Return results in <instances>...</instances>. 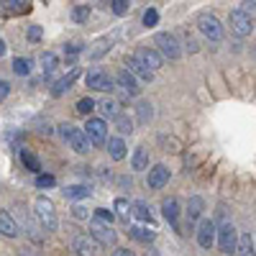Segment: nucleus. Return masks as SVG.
Returning <instances> with one entry per match:
<instances>
[{"label":"nucleus","mask_w":256,"mask_h":256,"mask_svg":"<svg viewBox=\"0 0 256 256\" xmlns=\"http://www.w3.org/2000/svg\"><path fill=\"white\" fill-rule=\"evenodd\" d=\"M54 184H56V180L52 174H38L36 177V187L38 190H46V187H54Z\"/></svg>","instance_id":"nucleus-36"},{"label":"nucleus","mask_w":256,"mask_h":256,"mask_svg":"<svg viewBox=\"0 0 256 256\" xmlns=\"http://www.w3.org/2000/svg\"><path fill=\"white\" fill-rule=\"evenodd\" d=\"M64 198L67 200H82V198H90V190L84 184H72V187L64 190Z\"/></svg>","instance_id":"nucleus-27"},{"label":"nucleus","mask_w":256,"mask_h":256,"mask_svg":"<svg viewBox=\"0 0 256 256\" xmlns=\"http://www.w3.org/2000/svg\"><path fill=\"white\" fill-rule=\"evenodd\" d=\"M90 236L98 241V244H102V246H110V244H116V230L110 228V226H105V223H100V220H95L92 218V223H90Z\"/></svg>","instance_id":"nucleus-9"},{"label":"nucleus","mask_w":256,"mask_h":256,"mask_svg":"<svg viewBox=\"0 0 256 256\" xmlns=\"http://www.w3.org/2000/svg\"><path fill=\"white\" fill-rule=\"evenodd\" d=\"M80 52H82L80 44H70V46H67V54H70V56H74V54H80Z\"/></svg>","instance_id":"nucleus-42"},{"label":"nucleus","mask_w":256,"mask_h":256,"mask_svg":"<svg viewBox=\"0 0 256 256\" xmlns=\"http://www.w3.org/2000/svg\"><path fill=\"white\" fill-rule=\"evenodd\" d=\"M128 233H131V238H136V241H141V244H152L154 236H156L154 230H148V228H144V226H131V228H128Z\"/></svg>","instance_id":"nucleus-22"},{"label":"nucleus","mask_w":256,"mask_h":256,"mask_svg":"<svg viewBox=\"0 0 256 256\" xmlns=\"http://www.w3.org/2000/svg\"><path fill=\"white\" fill-rule=\"evenodd\" d=\"M113 123H116V131H118V134H131V131H134V120L128 118L126 113H120Z\"/></svg>","instance_id":"nucleus-30"},{"label":"nucleus","mask_w":256,"mask_h":256,"mask_svg":"<svg viewBox=\"0 0 256 256\" xmlns=\"http://www.w3.org/2000/svg\"><path fill=\"white\" fill-rule=\"evenodd\" d=\"M0 233L8 238H16L18 236V223L13 220V216L8 210H0Z\"/></svg>","instance_id":"nucleus-17"},{"label":"nucleus","mask_w":256,"mask_h":256,"mask_svg":"<svg viewBox=\"0 0 256 256\" xmlns=\"http://www.w3.org/2000/svg\"><path fill=\"white\" fill-rule=\"evenodd\" d=\"M108 152H110V156L116 162L126 159V144H123V138H108Z\"/></svg>","instance_id":"nucleus-24"},{"label":"nucleus","mask_w":256,"mask_h":256,"mask_svg":"<svg viewBox=\"0 0 256 256\" xmlns=\"http://www.w3.org/2000/svg\"><path fill=\"white\" fill-rule=\"evenodd\" d=\"M88 18H90V6H74V10H72L74 24H88Z\"/></svg>","instance_id":"nucleus-31"},{"label":"nucleus","mask_w":256,"mask_h":256,"mask_svg":"<svg viewBox=\"0 0 256 256\" xmlns=\"http://www.w3.org/2000/svg\"><path fill=\"white\" fill-rule=\"evenodd\" d=\"M77 77H80V70L74 67V70H72V72H70L67 77H62V80H56V82L52 84V95H54V98H59V95H64V92H67V90L72 88V82H74Z\"/></svg>","instance_id":"nucleus-16"},{"label":"nucleus","mask_w":256,"mask_h":256,"mask_svg":"<svg viewBox=\"0 0 256 256\" xmlns=\"http://www.w3.org/2000/svg\"><path fill=\"white\" fill-rule=\"evenodd\" d=\"M41 70H44V77H49V74L56 70V54H54V52L41 54Z\"/></svg>","instance_id":"nucleus-29"},{"label":"nucleus","mask_w":256,"mask_h":256,"mask_svg":"<svg viewBox=\"0 0 256 256\" xmlns=\"http://www.w3.org/2000/svg\"><path fill=\"white\" fill-rule=\"evenodd\" d=\"M84 82H88V88H92V90H100V92H110L113 88H116V80L113 77H108L102 70H90L88 72V77H84Z\"/></svg>","instance_id":"nucleus-6"},{"label":"nucleus","mask_w":256,"mask_h":256,"mask_svg":"<svg viewBox=\"0 0 256 256\" xmlns=\"http://www.w3.org/2000/svg\"><path fill=\"white\" fill-rule=\"evenodd\" d=\"M218 246L223 254H233L238 248V233H236V226L230 220H223L218 226Z\"/></svg>","instance_id":"nucleus-3"},{"label":"nucleus","mask_w":256,"mask_h":256,"mask_svg":"<svg viewBox=\"0 0 256 256\" xmlns=\"http://www.w3.org/2000/svg\"><path fill=\"white\" fill-rule=\"evenodd\" d=\"M216 241H218V226L212 223L210 218H202L200 226H198V244L202 248H210Z\"/></svg>","instance_id":"nucleus-8"},{"label":"nucleus","mask_w":256,"mask_h":256,"mask_svg":"<svg viewBox=\"0 0 256 256\" xmlns=\"http://www.w3.org/2000/svg\"><path fill=\"white\" fill-rule=\"evenodd\" d=\"M156 20H159V13H156L154 8H148V10L144 13V26L152 28V26H156Z\"/></svg>","instance_id":"nucleus-37"},{"label":"nucleus","mask_w":256,"mask_h":256,"mask_svg":"<svg viewBox=\"0 0 256 256\" xmlns=\"http://www.w3.org/2000/svg\"><path fill=\"white\" fill-rule=\"evenodd\" d=\"M198 26H200V31H202L210 41H220V38H223V26L218 24V18H216V16L202 13V16L198 18Z\"/></svg>","instance_id":"nucleus-7"},{"label":"nucleus","mask_w":256,"mask_h":256,"mask_svg":"<svg viewBox=\"0 0 256 256\" xmlns=\"http://www.w3.org/2000/svg\"><path fill=\"white\" fill-rule=\"evenodd\" d=\"M74 251H77L80 256H98L100 244H98L92 236H77V238H74Z\"/></svg>","instance_id":"nucleus-14"},{"label":"nucleus","mask_w":256,"mask_h":256,"mask_svg":"<svg viewBox=\"0 0 256 256\" xmlns=\"http://www.w3.org/2000/svg\"><path fill=\"white\" fill-rule=\"evenodd\" d=\"M126 67H128V72H131V74H134L136 80H144V82H152V77H154V72H148V70L144 67V64H141V62H138V59L134 56V54L128 56V59H126Z\"/></svg>","instance_id":"nucleus-15"},{"label":"nucleus","mask_w":256,"mask_h":256,"mask_svg":"<svg viewBox=\"0 0 256 256\" xmlns=\"http://www.w3.org/2000/svg\"><path fill=\"white\" fill-rule=\"evenodd\" d=\"M118 108H120V105H118L113 98H102V100L98 102V110L102 113V118H110V120H116V118L120 116Z\"/></svg>","instance_id":"nucleus-18"},{"label":"nucleus","mask_w":256,"mask_h":256,"mask_svg":"<svg viewBox=\"0 0 256 256\" xmlns=\"http://www.w3.org/2000/svg\"><path fill=\"white\" fill-rule=\"evenodd\" d=\"M202 208H205L202 198H198V195H195V198H190V202H187V220H190V226L202 216Z\"/></svg>","instance_id":"nucleus-20"},{"label":"nucleus","mask_w":256,"mask_h":256,"mask_svg":"<svg viewBox=\"0 0 256 256\" xmlns=\"http://www.w3.org/2000/svg\"><path fill=\"white\" fill-rule=\"evenodd\" d=\"M166 182H169V169H166L164 164H156V166H152V169H148L146 184L152 187V190H159V187H164Z\"/></svg>","instance_id":"nucleus-13"},{"label":"nucleus","mask_w":256,"mask_h":256,"mask_svg":"<svg viewBox=\"0 0 256 256\" xmlns=\"http://www.w3.org/2000/svg\"><path fill=\"white\" fill-rule=\"evenodd\" d=\"M110 8H113V13H116V16H126V13H128V8H131V3H128V0H113Z\"/></svg>","instance_id":"nucleus-35"},{"label":"nucleus","mask_w":256,"mask_h":256,"mask_svg":"<svg viewBox=\"0 0 256 256\" xmlns=\"http://www.w3.org/2000/svg\"><path fill=\"white\" fill-rule=\"evenodd\" d=\"M162 212H164V218L172 223L174 228H177V218H180V202L174 200V198H166L164 202H162Z\"/></svg>","instance_id":"nucleus-19"},{"label":"nucleus","mask_w":256,"mask_h":256,"mask_svg":"<svg viewBox=\"0 0 256 256\" xmlns=\"http://www.w3.org/2000/svg\"><path fill=\"white\" fill-rule=\"evenodd\" d=\"M20 162H24V166L28 169V172H34L36 177L41 174V162H38L31 152H20Z\"/></svg>","instance_id":"nucleus-26"},{"label":"nucleus","mask_w":256,"mask_h":256,"mask_svg":"<svg viewBox=\"0 0 256 256\" xmlns=\"http://www.w3.org/2000/svg\"><path fill=\"white\" fill-rule=\"evenodd\" d=\"M113 256H134V251H128V248H116Z\"/></svg>","instance_id":"nucleus-43"},{"label":"nucleus","mask_w":256,"mask_h":256,"mask_svg":"<svg viewBox=\"0 0 256 256\" xmlns=\"http://www.w3.org/2000/svg\"><path fill=\"white\" fill-rule=\"evenodd\" d=\"M31 67H34V62L26 59V56H16V59H13V72H16L18 77L31 74Z\"/></svg>","instance_id":"nucleus-25"},{"label":"nucleus","mask_w":256,"mask_h":256,"mask_svg":"<svg viewBox=\"0 0 256 256\" xmlns=\"http://www.w3.org/2000/svg\"><path fill=\"white\" fill-rule=\"evenodd\" d=\"M116 210H118L120 218H128V216H131V205H128L126 198H118V200H116Z\"/></svg>","instance_id":"nucleus-34"},{"label":"nucleus","mask_w":256,"mask_h":256,"mask_svg":"<svg viewBox=\"0 0 256 256\" xmlns=\"http://www.w3.org/2000/svg\"><path fill=\"white\" fill-rule=\"evenodd\" d=\"M34 210H36V218H38L41 228H44V230H56V212H54V202L52 200L36 198Z\"/></svg>","instance_id":"nucleus-2"},{"label":"nucleus","mask_w":256,"mask_h":256,"mask_svg":"<svg viewBox=\"0 0 256 256\" xmlns=\"http://www.w3.org/2000/svg\"><path fill=\"white\" fill-rule=\"evenodd\" d=\"M8 92H10V84H8L6 80H0V102L8 98Z\"/></svg>","instance_id":"nucleus-41"},{"label":"nucleus","mask_w":256,"mask_h":256,"mask_svg":"<svg viewBox=\"0 0 256 256\" xmlns=\"http://www.w3.org/2000/svg\"><path fill=\"white\" fill-rule=\"evenodd\" d=\"M228 24H230V31L236 34V36H248V34H251V16L241 13L238 8H236V10H230Z\"/></svg>","instance_id":"nucleus-10"},{"label":"nucleus","mask_w":256,"mask_h":256,"mask_svg":"<svg viewBox=\"0 0 256 256\" xmlns=\"http://www.w3.org/2000/svg\"><path fill=\"white\" fill-rule=\"evenodd\" d=\"M41 34H44V31H41V26H28V41H38Z\"/></svg>","instance_id":"nucleus-40"},{"label":"nucleus","mask_w":256,"mask_h":256,"mask_svg":"<svg viewBox=\"0 0 256 256\" xmlns=\"http://www.w3.org/2000/svg\"><path fill=\"white\" fill-rule=\"evenodd\" d=\"M148 118H152V105H148V102H138V120L146 123Z\"/></svg>","instance_id":"nucleus-38"},{"label":"nucleus","mask_w":256,"mask_h":256,"mask_svg":"<svg viewBox=\"0 0 256 256\" xmlns=\"http://www.w3.org/2000/svg\"><path fill=\"white\" fill-rule=\"evenodd\" d=\"M59 134H62V138L67 141L77 154H88V152H90L92 144H90L88 136H84L82 128H77V126H72V123H62V126H59Z\"/></svg>","instance_id":"nucleus-1"},{"label":"nucleus","mask_w":256,"mask_h":256,"mask_svg":"<svg viewBox=\"0 0 256 256\" xmlns=\"http://www.w3.org/2000/svg\"><path fill=\"white\" fill-rule=\"evenodd\" d=\"M131 216L138 218V220H144V223H152V210H148V205L144 200H136L131 205Z\"/></svg>","instance_id":"nucleus-23"},{"label":"nucleus","mask_w":256,"mask_h":256,"mask_svg":"<svg viewBox=\"0 0 256 256\" xmlns=\"http://www.w3.org/2000/svg\"><path fill=\"white\" fill-rule=\"evenodd\" d=\"M84 136L90 138L92 146H102L105 141H108V123H105L102 118H88V123H84Z\"/></svg>","instance_id":"nucleus-5"},{"label":"nucleus","mask_w":256,"mask_h":256,"mask_svg":"<svg viewBox=\"0 0 256 256\" xmlns=\"http://www.w3.org/2000/svg\"><path fill=\"white\" fill-rule=\"evenodd\" d=\"M72 216H74L77 220H88V218H90V212H88V208H82V205H74V208H72Z\"/></svg>","instance_id":"nucleus-39"},{"label":"nucleus","mask_w":256,"mask_h":256,"mask_svg":"<svg viewBox=\"0 0 256 256\" xmlns=\"http://www.w3.org/2000/svg\"><path fill=\"white\" fill-rule=\"evenodd\" d=\"M95 105H98V102H95L92 98H82V100L77 102V113L88 116V113H92V110H95Z\"/></svg>","instance_id":"nucleus-33"},{"label":"nucleus","mask_w":256,"mask_h":256,"mask_svg":"<svg viewBox=\"0 0 256 256\" xmlns=\"http://www.w3.org/2000/svg\"><path fill=\"white\" fill-rule=\"evenodd\" d=\"M144 67L148 70V72H156L159 67H162V54L156 52V49H148V46H141L136 54H134Z\"/></svg>","instance_id":"nucleus-11"},{"label":"nucleus","mask_w":256,"mask_h":256,"mask_svg":"<svg viewBox=\"0 0 256 256\" xmlns=\"http://www.w3.org/2000/svg\"><path fill=\"white\" fill-rule=\"evenodd\" d=\"M154 44H156V49H159V54H162V56L172 59V62L182 56L180 41H177V36H174V34H156V36H154Z\"/></svg>","instance_id":"nucleus-4"},{"label":"nucleus","mask_w":256,"mask_h":256,"mask_svg":"<svg viewBox=\"0 0 256 256\" xmlns=\"http://www.w3.org/2000/svg\"><path fill=\"white\" fill-rule=\"evenodd\" d=\"M236 254H238V256H256V246H254L251 236H241V238H238Z\"/></svg>","instance_id":"nucleus-28"},{"label":"nucleus","mask_w":256,"mask_h":256,"mask_svg":"<svg viewBox=\"0 0 256 256\" xmlns=\"http://www.w3.org/2000/svg\"><path fill=\"white\" fill-rule=\"evenodd\" d=\"M95 220H100V223H105V226H110V223L116 220V212L108 210V208H95Z\"/></svg>","instance_id":"nucleus-32"},{"label":"nucleus","mask_w":256,"mask_h":256,"mask_svg":"<svg viewBox=\"0 0 256 256\" xmlns=\"http://www.w3.org/2000/svg\"><path fill=\"white\" fill-rule=\"evenodd\" d=\"M6 49H8V46H6V41H3V38H0V56H3V54H6Z\"/></svg>","instance_id":"nucleus-44"},{"label":"nucleus","mask_w":256,"mask_h":256,"mask_svg":"<svg viewBox=\"0 0 256 256\" xmlns=\"http://www.w3.org/2000/svg\"><path fill=\"white\" fill-rule=\"evenodd\" d=\"M116 84L126 92V95H131V98H136L138 92H141V88H138V80L128 72V70H123V72H118V77H116Z\"/></svg>","instance_id":"nucleus-12"},{"label":"nucleus","mask_w":256,"mask_h":256,"mask_svg":"<svg viewBox=\"0 0 256 256\" xmlns=\"http://www.w3.org/2000/svg\"><path fill=\"white\" fill-rule=\"evenodd\" d=\"M131 166L136 169V172H141V169L148 166V152L144 146H136L134 148V154H131Z\"/></svg>","instance_id":"nucleus-21"}]
</instances>
